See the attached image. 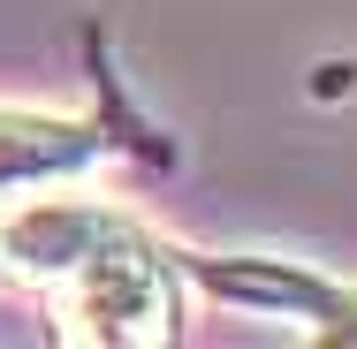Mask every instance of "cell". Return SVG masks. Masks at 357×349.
I'll return each mask as SVG.
<instances>
[{
    "instance_id": "1",
    "label": "cell",
    "mask_w": 357,
    "mask_h": 349,
    "mask_svg": "<svg viewBox=\"0 0 357 349\" xmlns=\"http://www.w3.org/2000/svg\"><path fill=\"white\" fill-rule=\"evenodd\" d=\"M54 288V311H61V334L69 342H107V349H152L175 342V274L137 243V228L107 235L99 251H84Z\"/></svg>"
},
{
    "instance_id": "2",
    "label": "cell",
    "mask_w": 357,
    "mask_h": 349,
    "mask_svg": "<svg viewBox=\"0 0 357 349\" xmlns=\"http://www.w3.org/2000/svg\"><path fill=\"white\" fill-rule=\"evenodd\" d=\"M130 220L107 212L99 198H38V205H23L15 220H0V266L23 274V281H61L84 251H99Z\"/></svg>"
},
{
    "instance_id": "3",
    "label": "cell",
    "mask_w": 357,
    "mask_h": 349,
    "mask_svg": "<svg viewBox=\"0 0 357 349\" xmlns=\"http://www.w3.org/2000/svg\"><path fill=\"white\" fill-rule=\"evenodd\" d=\"M91 160H107V144L91 122L61 114H8L0 107V190H38V183H69Z\"/></svg>"
}]
</instances>
